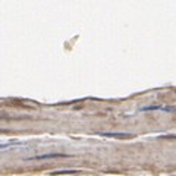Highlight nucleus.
<instances>
[{"instance_id": "1", "label": "nucleus", "mask_w": 176, "mask_h": 176, "mask_svg": "<svg viewBox=\"0 0 176 176\" xmlns=\"http://www.w3.org/2000/svg\"><path fill=\"white\" fill-rule=\"evenodd\" d=\"M54 157H69V154H62V153H53V154H43V156H34V157H27L25 160H46V158Z\"/></svg>"}, {"instance_id": "2", "label": "nucleus", "mask_w": 176, "mask_h": 176, "mask_svg": "<svg viewBox=\"0 0 176 176\" xmlns=\"http://www.w3.org/2000/svg\"><path fill=\"white\" fill-rule=\"evenodd\" d=\"M101 137H107V138H120V139H126V138H132V133H123V132H101Z\"/></svg>"}, {"instance_id": "3", "label": "nucleus", "mask_w": 176, "mask_h": 176, "mask_svg": "<svg viewBox=\"0 0 176 176\" xmlns=\"http://www.w3.org/2000/svg\"><path fill=\"white\" fill-rule=\"evenodd\" d=\"M79 173L78 170H57V172H52V175H76Z\"/></svg>"}]
</instances>
